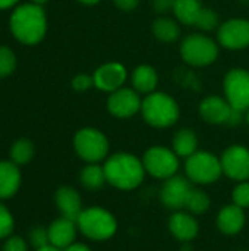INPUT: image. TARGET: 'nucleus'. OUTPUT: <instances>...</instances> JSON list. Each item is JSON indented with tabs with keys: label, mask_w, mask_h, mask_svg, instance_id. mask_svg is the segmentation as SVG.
<instances>
[{
	"label": "nucleus",
	"mask_w": 249,
	"mask_h": 251,
	"mask_svg": "<svg viewBox=\"0 0 249 251\" xmlns=\"http://www.w3.org/2000/svg\"><path fill=\"white\" fill-rule=\"evenodd\" d=\"M10 31L23 44L40 43L47 31V18L41 6L28 3L16 7L10 16Z\"/></svg>",
	"instance_id": "1"
},
{
	"label": "nucleus",
	"mask_w": 249,
	"mask_h": 251,
	"mask_svg": "<svg viewBox=\"0 0 249 251\" xmlns=\"http://www.w3.org/2000/svg\"><path fill=\"white\" fill-rule=\"evenodd\" d=\"M107 182L120 190H132L144 179V163L129 153H116L104 165Z\"/></svg>",
	"instance_id": "2"
},
{
	"label": "nucleus",
	"mask_w": 249,
	"mask_h": 251,
	"mask_svg": "<svg viewBox=\"0 0 249 251\" xmlns=\"http://www.w3.org/2000/svg\"><path fill=\"white\" fill-rule=\"evenodd\" d=\"M142 116L151 126H172L179 119L178 103L164 93H151L142 100Z\"/></svg>",
	"instance_id": "3"
},
{
	"label": "nucleus",
	"mask_w": 249,
	"mask_h": 251,
	"mask_svg": "<svg viewBox=\"0 0 249 251\" xmlns=\"http://www.w3.org/2000/svg\"><path fill=\"white\" fill-rule=\"evenodd\" d=\"M76 225L84 235L97 241L113 237L117 226L114 218L107 210L100 207H91L82 210V213L76 221Z\"/></svg>",
	"instance_id": "4"
},
{
	"label": "nucleus",
	"mask_w": 249,
	"mask_h": 251,
	"mask_svg": "<svg viewBox=\"0 0 249 251\" xmlns=\"http://www.w3.org/2000/svg\"><path fill=\"white\" fill-rule=\"evenodd\" d=\"M181 54L183 60L192 66H207L217 59L219 47L211 38L201 34H192L182 41Z\"/></svg>",
	"instance_id": "5"
},
{
	"label": "nucleus",
	"mask_w": 249,
	"mask_h": 251,
	"mask_svg": "<svg viewBox=\"0 0 249 251\" xmlns=\"http://www.w3.org/2000/svg\"><path fill=\"white\" fill-rule=\"evenodd\" d=\"M73 146L78 156L90 163L103 160L109 151V141L106 135L94 128H84L78 131L73 140Z\"/></svg>",
	"instance_id": "6"
},
{
	"label": "nucleus",
	"mask_w": 249,
	"mask_h": 251,
	"mask_svg": "<svg viewBox=\"0 0 249 251\" xmlns=\"http://www.w3.org/2000/svg\"><path fill=\"white\" fill-rule=\"evenodd\" d=\"M185 169L189 179L198 184L214 182L220 178L223 172L222 162L207 151H195L192 156H189Z\"/></svg>",
	"instance_id": "7"
},
{
	"label": "nucleus",
	"mask_w": 249,
	"mask_h": 251,
	"mask_svg": "<svg viewBox=\"0 0 249 251\" xmlns=\"http://www.w3.org/2000/svg\"><path fill=\"white\" fill-rule=\"evenodd\" d=\"M225 94L233 110L245 112L249 109V72L245 69H232L225 78Z\"/></svg>",
	"instance_id": "8"
},
{
	"label": "nucleus",
	"mask_w": 249,
	"mask_h": 251,
	"mask_svg": "<svg viewBox=\"0 0 249 251\" xmlns=\"http://www.w3.org/2000/svg\"><path fill=\"white\" fill-rule=\"evenodd\" d=\"M145 171L156 178H170L179 168L178 154L166 147H151L142 159Z\"/></svg>",
	"instance_id": "9"
},
{
	"label": "nucleus",
	"mask_w": 249,
	"mask_h": 251,
	"mask_svg": "<svg viewBox=\"0 0 249 251\" xmlns=\"http://www.w3.org/2000/svg\"><path fill=\"white\" fill-rule=\"evenodd\" d=\"M219 41L229 50H241L249 46V21L229 19L220 25L217 32Z\"/></svg>",
	"instance_id": "10"
},
{
	"label": "nucleus",
	"mask_w": 249,
	"mask_h": 251,
	"mask_svg": "<svg viewBox=\"0 0 249 251\" xmlns=\"http://www.w3.org/2000/svg\"><path fill=\"white\" fill-rule=\"evenodd\" d=\"M223 172L236 181H245L249 178V150L242 146L229 147L222 159Z\"/></svg>",
	"instance_id": "11"
},
{
	"label": "nucleus",
	"mask_w": 249,
	"mask_h": 251,
	"mask_svg": "<svg viewBox=\"0 0 249 251\" xmlns=\"http://www.w3.org/2000/svg\"><path fill=\"white\" fill-rule=\"evenodd\" d=\"M109 112L116 118H131L142 107L139 94L131 88H119L113 91L107 100Z\"/></svg>",
	"instance_id": "12"
},
{
	"label": "nucleus",
	"mask_w": 249,
	"mask_h": 251,
	"mask_svg": "<svg viewBox=\"0 0 249 251\" xmlns=\"http://www.w3.org/2000/svg\"><path fill=\"white\" fill-rule=\"evenodd\" d=\"M192 191V187L189 184L188 179H185L183 176H170L167 178L166 184L161 188V201L164 206H167L169 209H182L186 207V201L188 197Z\"/></svg>",
	"instance_id": "13"
},
{
	"label": "nucleus",
	"mask_w": 249,
	"mask_h": 251,
	"mask_svg": "<svg viewBox=\"0 0 249 251\" xmlns=\"http://www.w3.org/2000/svg\"><path fill=\"white\" fill-rule=\"evenodd\" d=\"M94 85L103 91L113 93L119 90L126 81V69L117 62H109L101 65L94 72Z\"/></svg>",
	"instance_id": "14"
},
{
	"label": "nucleus",
	"mask_w": 249,
	"mask_h": 251,
	"mask_svg": "<svg viewBox=\"0 0 249 251\" xmlns=\"http://www.w3.org/2000/svg\"><path fill=\"white\" fill-rule=\"evenodd\" d=\"M233 109L227 103V100L222 97H207L205 100L201 101L200 104V115L203 116L204 121L210 124H229L232 118Z\"/></svg>",
	"instance_id": "15"
},
{
	"label": "nucleus",
	"mask_w": 249,
	"mask_h": 251,
	"mask_svg": "<svg viewBox=\"0 0 249 251\" xmlns=\"http://www.w3.org/2000/svg\"><path fill=\"white\" fill-rule=\"evenodd\" d=\"M76 235V222L68 218H60L48 226L50 246L57 249H68L73 244Z\"/></svg>",
	"instance_id": "16"
},
{
	"label": "nucleus",
	"mask_w": 249,
	"mask_h": 251,
	"mask_svg": "<svg viewBox=\"0 0 249 251\" xmlns=\"http://www.w3.org/2000/svg\"><path fill=\"white\" fill-rule=\"evenodd\" d=\"M56 204L63 218L70 221H78L82 213V201L76 190L70 187H62L56 193Z\"/></svg>",
	"instance_id": "17"
},
{
	"label": "nucleus",
	"mask_w": 249,
	"mask_h": 251,
	"mask_svg": "<svg viewBox=\"0 0 249 251\" xmlns=\"http://www.w3.org/2000/svg\"><path fill=\"white\" fill-rule=\"evenodd\" d=\"M217 225H219L220 231L225 234H229V235L238 234L245 225L244 209L236 204H230V206L222 209V212L219 213V218H217Z\"/></svg>",
	"instance_id": "18"
},
{
	"label": "nucleus",
	"mask_w": 249,
	"mask_h": 251,
	"mask_svg": "<svg viewBox=\"0 0 249 251\" xmlns=\"http://www.w3.org/2000/svg\"><path fill=\"white\" fill-rule=\"evenodd\" d=\"M21 184V174L18 165L13 162H0V199L12 197Z\"/></svg>",
	"instance_id": "19"
},
{
	"label": "nucleus",
	"mask_w": 249,
	"mask_h": 251,
	"mask_svg": "<svg viewBox=\"0 0 249 251\" xmlns=\"http://www.w3.org/2000/svg\"><path fill=\"white\" fill-rule=\"evenodd\" d=\"M169 228H170L172 234L181 241H191L198 234L197 221L186 213H175L170 218Z\"/></svg>",
	"instance_id": "20"
},
{
	"label": "nucleus",
	"mask_w": 249,
	"mask_h": 251,
	"mask_svg": "<svg viewBox=\"0 0 249 251\" xmlns=\"http://www.w3.org/2000/svg\"><path fill=\"white\" fill-rule=\"evenodd\" d=\"M204 6L201 0H176L173 13L185 25H197Z\"/></svg>",
	"instance_id": "21"
},
{
	"label": "nucleus",
	"mask_w": 249,
	"mask_h": 251,
	"mask_svg": "<svg viewBox=\"0 0 249 251\" xmlns=\"http://www.w3.org/2000/svg\"><path fill=\"white\" fill-rule=\"evenodd\" d=\"M157 72L150 65H139L132 74V84L139 93H153L157 87Z\"/></svg>",
	"instance_id": "22"
},
{
	"label": "nucleus",
	"mask_w": 249,
	"mask_h": 251,
	"mask_svg": "<svg viewBox=\"0 0 249 251\" xmlns=\"http://www.w3.org/2000/svg\"><path fill=\"white\" fill-rule=\"evenodd\" d=\"M197 146H198V140L194 131L185 128L181 129L175 138H173V150L178 156L182 157H189L197 151Z\"/></svg>",
	"instance_id": "23"
},
{
	"label": "nucleus",
	"mask_w": 249,
	"mask_h": 251,
	"mask_svg": "<svg viewBox=\"0 0 249 251\" xmlns=\"http://www.w3.org/2000/svg\"><path fill=\"white\" fill-rule=\"evenodd\" d=\"M153 34L156 35V38H158L160 41L164 43H172L175 40H178L181 29L178 26V24L173 19L169 18H158L153 22Z\"/></svg>",
	"instance_id": "24"
},
{
	"label": "nucleus",
	"mask_w": 249,
	"mask_h": 251,
	"mask_svg": "<svg viewBox=\"0 0 249 251\" xmlns=\"http://www.w3.org/2000/svg\"><path fill=\"white\" fill-rule=\"evenodd\" d=\"M106 181H107V178H106L104 168H101V166H98L95 163L88 165L81 172V182L84 184V187H87L90 190L101 188Z\"/></svg>",
	"instance_id": "25"
},
{
	"label": "nucleus",
	"mask_w": 249,
	"mask_h": 251,
	"mask_svg": "<svg viewBox=\"0 0 249 251\" xmlns=\"http://www.w3.org/2000/svg\"><path fill=\"white\" fill-rule=\"evenodd\" d=\"M34 156V146L29 140L21 138L15 141V144L10 149V157L15 165H25L28 163Z\"/></svg>",
	"instance_id": "26"
},
{
	"label": "nucleus",
	"mask_w": 249,
	"mask_h": 251,
	"mask_svg": "<svg viewBox=\"0 0 249 251\" xmlns=\"http://www.w3.org/2000/svg\"><path fill=\"white\" fill-rule=\"evenodd\" d=\"M210 207V197L201 191V190H194L191 191L189 197H188V201H186V209H189L192 213H204L207 212Z\"/></svg>",
	"instance_id": "27"
},
{
	"label": "nucleus",
	"mask_w": 249,
	"mask_h": 251,
	"mask_svg": "<svg viewBox=\"0 0 249 251\" xmlns=\"http://www.w3.org/2000/svg\"><path fill=\"white\" fill-rule=\"evenodd\" d=\"M16 68L15 53L4 46H0V78L9 76Z\"/></svg>",
	"instance_id": "28"
},
{
	"label": "nucleus",
	"mask_w": 249,
	"mask_h": 251,
	"mask_svg": "<svg viewBox=\"0 0 249 251\" xmlns=\"http://www.w3.org/2000/svg\"><path fill=\"white\" fill-rule=\"evenodd\" d=\"M217 25H219V15H217L213 9L204 7L195 26H198V28H201V29H204V31H211V29H214Z\"/></svg>",
	"instance_id": "29"
},
{
	"label": "nucleus",
	"mask_w": 249,
	"mask_h": 251,
	"mask_svg": "<svg viewBox=\"0 0 249 251\" xmlns=\"http://www.w3.org/2000/svg\"><path fill=\"white\" fill-rule=\"evenodd\" d=\"M13 231V218L10 212L0 203V240L10 235Z\"/></svg>",
	"instance_id": "30"
},
{
	"label": "nucleus",
	"mask_w": 249,
	"mask_h": 251,
	"mask_svg": "<svg viewBox=\"0 0 249 251\" xmlns=\"http://www.w3.org/2000/svg\"><path fill=\"white\" fill-rule=\"evenodd\" d=\"M29 240H31V244H32L35 249H41V247L50 246L48 229H44V228H41V226L34 228V229L29 232Z\"/></svg>",
	"instance_id": "31"
},
{
	"label": "nucleus",
	"mask_w": 249,
	"mask_h": 251,
	"mask_svg": "<svg viewBox=\"0 0 249 251\" xmlns=\"http://www.w3.org/2000/svg\"><path fill=\"white\" fill-rule=\"evenodd\" d=\"M233 201L236 206L245 209L249 207V184L242 182L233 190Z\"/></svg>",
	"instance_id": "32"
},
{
	"label": "nucleus",
	"mask_w": 249,
	"mask_h": 251,
	"mask_svg": "<svg viewBox=\"0 0 249 251\" xmlns=\"http://www.w3.org/2000/svg\"><path fill=\"white\" fill-rule=\"evenodd\" d=\"M91 85H94V78H91L88 75H84V74H81V75H78V76H75L72 79V87L76 91H85Z\"/></svg>",
	"instance_id": "33"
},
{
	"label": "nucleus",
	"mask_w": 249,
	"mask_h": 251,
	"mask_svg": "<svg viewBox=\"0 0 249 251\" xmlns=\"http://www.w3.org/2000/svg\"><path fill=\"white\" fill-rule=\"evenodd\" d=\"M3 251H26V244H25V241L22 238L12 237L4 243Z\"/></svg>",
	"instance_id": "34"
},
{
	"label": "nucleus",
	"mask_w": 249,
	"mask_h": 251,
	"mask_svg": "<svg viewBox=\"0 0 249 251\" xmlns=\"http://www.w3.org/2000/svg\"><path fill=\"white\" fill-rule=\"evenodd\" d=\"M176 0H153V7L157 13H166L167 10H173Z\"/></svg>",
	"instance_id": "35"
},
{
	"label": "nucleus",
	"mask_w": 249,
	"mask_h": 251,
	"mask_svg": "<svg viewBox=\"0 0 249 251\" xmlns=\"http://www.w3.org/2000/svg\"><path fill=\"white\" fill-rule=\"evenodd\" d=\"M113 1H114V4L120 10H125V12L134 10L138 6V3H139V0H113Z\"/></svg>",
	"instance_id": "36"
},
{
	"label": "nucleus",
	"mask_w": 249,
	"mask_h": 251,
	"mask_svg": "<svg viewBox=\"0 0 249 251\" xmlns=\"http://www.w3.org/2000/svg\"><path fill=\"white\" fill-rule=\"evenodd\" d=\"M65 251H91L87 246H84V244H72V246H69L68 249H65Z\"/></svg>",
	"instance_id": "37"
},
{
	"label": "nucleus",
	"mask_w": 249,
	"mask_h": 251,
	"mask_svg": "<svg viewBox=\"0 0 249 251\" xmlns=\"http://www.w3.org/2000/svg\"><path fill=\"white\" fill-rule=\"evenodd\" d=\"M16 3H18V0H0V9H7Z\"/></svg>",
	"instance_id": "38"
},
{
	"label": "nucleus",
	"mask_w": 249,
	"mask_h": 251,
	"mask_svg": "<svg viewBox=\"0 0 249 251\" xmlns=\"http://www.w3.org/2000/svg\"><path fill=\"white\" fill-rule=\"evenodd\" d=\"M35 251H60V249H57V247H53V246H45V247L37 249Z\"/></svg>",
	"instance_id": "39"
},
{
	"label": "nucleus",
	"mask_w": 249,
	"mask_h": 251,
	"mask_svg": "<svg viewBox=\"0 0 249 251\" xmlns=\"http://www.w3.org/2000/svg\"><path fill=\"white\" fill-rule=\"evenodd\" d=\"M78 1H81V3H84V4H97L100 0H78Z\"/></svg>",
	"instance_id": "40"
},
{
	"label": "nucleus",
	"mask_w": 249,
	"mask_h": 251,
	"mask_svg": "<svg viewBox=\"0 0 249 251\" xmlns=\"http://www.w3.org/2000/svg\"><path fill=\"white\" fill-rule=\"evenodd\" d=\"M45 1H48V0H34L35 4H43V3H45Z\"/></svg>",
	"instance_id": "41"
},
{
	"label": "nucleus",
	"mask_w": 249,
	"mask_h": 251,
	"mask_svg": "<svg viewBox=\"0 0 249 251\" xmlns=\"http://www.w3.org/2000/svg\"><path fill=\"white\" fill-rule=\"evenodd\" d=\"M247 119H248V124H249V109H248V116H247Z\"/></svg>",
	"instance_id": "42"
}]
</instances>
